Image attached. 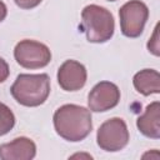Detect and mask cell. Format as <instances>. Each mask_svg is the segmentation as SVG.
Here are the masks:
<instances>
[{"label": "cell", "instance_id": "obj_17", "mask_svg": "<svg viewBox=\"0 0 160 160\" xmlns=\"http://www.w3.org/2000/svg\"><path fill=\"white\" fill-rule=\"evenodd\" d=\"M108 1H116V0H108Z\"/></svg>", "mask_w": 160, "mask_h": 160}, {"label": "cell", "instance_id": "obj_5", "mask_svg": "<svg viewBox=\"0 0 160 160\" xmlns=\"http://www.w3.org/2000/svg\"><path fill=\"white\" fill-rule=\"evenodd\" d=\"M120 30L124 36L135 39L139 38L145 28L149 18V9L140 0H130L119 10Z\"/></svg>", "mask_w": 160, "mask_h": 160}, {"label": "cell", "instance_id": "obj_9", "mask_svg": "<svg viewBox=\"0 0 160 160\" xmlns=\"http://www.w3.org/2000/svg\"><path fill=\"white\" fill-rule=\"evenodd\" d=\"M35 155L36 145L26 136H20L10 142L0 145L1 160H31L35 158Z\"/></svg>", "mask_w": 160, "mask_h": 160}, {"label": "cell", "instance_id": "obj_6", "mask_svg": "<svg viewBox=\"0 0 160 160\" xmlns=\"http://www.w3.org/2000/svg\"><path fill=\"white\" fill-rule=\"evenodd\" d=\"M14 58L16 62L25 69H41L51 61V51L40 41L24 39L16 44Z\"/></svg>", "mask_w": 160, "mask_h": 160}, {"label": "cell", "instance_id": "obj_11", "mask_svg": "<svg viewBox=\"0 0 160 160\" xmlns=\"http://www.w3.org/2000/svg\"><path fill=\"white\" fill-rule=\"evenodd\" d=\"M132 85L144 96L160 92V74L155 69H142L132 78Z\"/></svg>", "mask_w": 160, "mask_h": 160}, {"label": "cell", "instance_id": "obj_2", "mask_svg": "<svg viewBox=\"0 0 160 160\" xmlns=\"http://www.w3.org/2000/svg\"><path fill=\"white\" fill-rule=\"evenodd\" d=\"M10 94L22 106H40L50 95V78L48 74H20L11 85Z\"/></svg>", "mask_w": 160, "mask_h": 160}, {"label": "cell", "instance_id": "obj_4", "mask_svg": "<svg viewBox=\"0 0 160 160\" xmlns=\"http://www.w3.org/2000/svg\"><path fill=\"white\" fill-rule=\"evenodd\" d=\"M130 140L126 122L121 118H111L104 121L96 132L99 148L108 152L122 150Z\"/></svg>", "mask_w": 160, "mask_h": 160}, {"label": "cell", "instance_id": "obj_1", "mask_svg": "<svg viewBox=\"0 0 160 160\" xmlns=\"http://www.w3.org/2000/svg\"><path fill=\"white\" fill-rule=\"evenodd\" d=\"M52 121L56 134L70 142H79L86 139L92 130L91 111L76 104H65L58 108Z\"/></svg>", "mask_w": 160, "mask_h": 160}, {"label": "cell", "instance_id": "obj_8", "mask_svg": "<svg viewBox=\"0 0 160 160\" xmlns=\"http://www.w3.org/2000/svg\"><path fill=\"white\" fill-rule=\"evenodd\" d=\"M58 82L65 91H78L82 89L88 80L86 68L72 59L65 60L58 70Z\"/></svg>", "mask_w": 160, "mask_h": 160}, {"label": "cell", "instance_id": "obj_15", "mask_svg": "<svg viewBox=\"0 0 160 160\" xmlns=\"http://www.w3.org/2000/svg\"><path fill=\"white\" fill-rule=\"evenodd\" d=\"M9 75H10L9 64H8L2 58H0V84L4 82L5 80H8Z\"/></svg>", "mask_w": 160, "mask_h": 160}, {"label": "cell", "instance_id": "obj_10", "mask_svg": "<svg viewBox=\"0 0 160 160\" xmlns=\"http://www.w3.org/2000/svg\"><path fill=\"white\" fill-rule=\"evenodd\" d=\"M138 130L146 138L159 139L160 138V102L152 101L145 109V112L136 120Z\"/></svg>", "mask_w": 160, "mask_h": 160}, {"label": "cell", "instance_id": "obj_12", "mask_svg": "<svg viewBox=\"0 0 160 160\" xmlns=\"http://www.w3.org/2000/svg\"><path fill=\"white\" fill-rule=\"evenodd\" d=\"M14 126H15L14 112L8 105L0 102V136H4L8 132H10V130H12Z\"/></svg>", "mask_w": 160, "mask_h": 160}, {"label": "cell", "instance_id": "obj_16", "mask_svg": "<svg viewBox=\"0 0 160 160\" xmlns=\"http://www.w3.org/2000/svg\"><path fill=\"white\" fill-rule=\"evenodd\" d=\"M6 15H8V8H6L5 2L0 0V22L5 20Z\"/></svg>", "mask_w": 160, "mask_h": 160}, {"label": "cell", "instance_id": "obj_13", "mask_svg": "<svg viewBox=\"0 0 160 160\" xmlns=\"http://www.w3.org/2000/svg\"><path fill=\"white\" fill-rule=\"evenodd\" d=\"M148 50L149 52H151L155 56L160 55V44H159V24H156L155 29H154V34L149 39L148 41Z\"/></svg>", "mask_w": 160, "mask_h": 160}, {"label": "cell", "instance_id": "obj_14", "mask_svg": "<svg viewBox=\"0 0 160 160\" xmlns=\"http://www.w3.org/2000/svg\"><path fill=\"white\" fill-rule=\"evenodd\" d=\"M41 1L42 0H14V2L20 9H24V10H31V9L36 8L38 5H40Z\"/></svg>", "mask_w": 160, "mask_h": 160}, {"label": "cell", "instance_id": "obj_7", "mask_svg": "<svg viewBox=\"0 0 160 160\" xmlns=\"http://www.w3.org/2000/svg\"><path fill=\"white\" fill-rule=\"evenodd\" d=\"M120 90L111 81L98 82L88 95V106L90 111L105 112L114 109L120 101Z\"/></svg>", "mask_w": 160, "mask_h": 160}, {"label": "cell", "instance_id": "obj_3", "mask_svg": "<svg viewBox=\"0 0 160 160\" xmlns=\"http://www.w3.org/2000/svg\"><path fill=\"white\" fill-rule=\"evenodd\" d=\"M81 29L89 42L104 44L114 35V16L104 6L96 4L86 5L81 11Z\"/></svg>", "mask_w": 160, "mask_h": 160}]
</instances>
